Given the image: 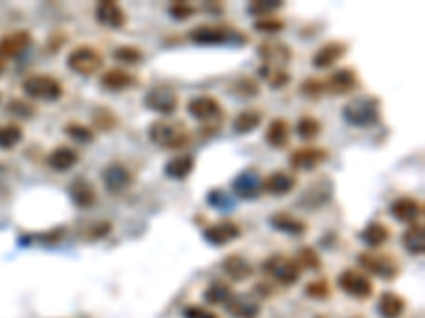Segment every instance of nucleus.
I'll return each mask as SVG.
<instances>
[{
	"mask_svg": "<svg viewBox=\"0 0 425 318\" xmlns=\"http://www.w3.org/2000/svg\"><path fill=\"white\" fill-rule=\"evenodd\" d=\"M21 90L28 98L41 102H55L64 96L62 83L51 74H32L21 83Z\"/></svg>",
	"mask_w": 425,
	"mask_h": 318,
	"instance_id": "5",
	"label": "nucleus"
},
{
	"mask_svg": "<svg viewBox=\"0 0 425 318\" xmlns=\"http://www.w3.org/2000/svg\"><path fill=\"white\" fill-rule=\"evenodd\" d=\"M207 199H209V204L213 208H217V210H230V208H234V199L230 197V193L225 191V189H219V187L211 189L207 193Z\"/></svg>",
	"mask_w": 425,
	"mask_h": 318,
	"instance_id": "46",
	"label": "nucleus"
},
{
	"mask_svg": "<svg viewBox=\"0 0 425 318\" xmlns=\"http://www.w3.org/2000/svg\"><path fill=\"white\" fill-rule=\"evenodd\" d=\"M232 295H234L232 286L223 280H215L205 288V301L211 306H225L232 299Z\"/></svg>",
	"mask_w": 425,
	"mask_h": 318,
	"instance_id": "35",
	"label": "nucleus"
},
{
	"mask_svg": "<svg viewBox=\"0 0 425 318\" xmlns=\"http://www.w3.org/2000/svg\"><path fill=\"white\" fill-rule=\"evenodd\" d=\"M347 51H349V43H345V41H328V43H323L317 51H315V55H313V66L317 68V70H328V68H332V66H336L340 60H343V57L347 55Z\"/></svg>",
	"mask_w": 425,
	"mask_h": 318,
	"instance_id": "19",
	"label": "nucleus"
},
{
	"mask_svg": "<svg viewBox=\"0 0 425 318\" xmlns=\"http://www.w3.org/2000/svg\"><path fill=\"white\" fill-rule=\"evenodd\" d=\"M406 312V299L393 291H385L379 297V314L383 318H400Z\"/></svg>",
	"mask_w": 425,
	"mask_h": 318,
	"instance_id": "33",
	"label": "nucleus"
},
{
	"mask_svg": "<svg viewBox=\"0 0 425 318\" xmlns=\"http://www.w3.org/2000/svg\"><path fill=\"white\" fill-rule=\"evenodd\" d=\"M193 13H196V7L189 5V3H173V5L168 7V15L173 17V19H177V21H185Z\"/></svg>",
	"mask_w": 425,
	"mask_h": 318,
	"instance_id": "49",
	"label": "nucleus"
},
{
	"mask_svg": "<svg viewBox=\"0 0 425 318\" xmlns=\"http://www.w3.org/2000/svg\"><path fill=\"white\" fill-rule=\"evenodd\" d=\"M260 77L270 85L272 90H283V88H287L290 81H292L290 70H270V68H264V66H260Z\"/></svg>",
	"mask_w": 425,
	"mask_h": 318,
	"instance_id": "41",
	"label": "nucleus"
},
{
	"mask_svg": "<svg viewBox=\"0 0 425 318\" xmlns=\"http://www.w3.org/2000/svg\"><path fill=\"white\" fill-rule=\"evenodd\" d=\"M113 229V225L108 223V221H98V223H94V225H90V229L85 231V238L88 240H100V238H104L108 231Z\"/></svg>",
	"mask_w": 425,
	"mask_h": 318,
	"instance_id": "51",
	"label": "nucleus"
},
{
	"mask_svg": "<svg viewBox=\"0 0 425 318\" xmlns=\"http://www.w3.org/2000/svg\"><path fill=\"white\" fill-rule=\"evenodd\" d=\"M332 195H334V183L328 177H319L315 183H310L302 191V195L296 201V206L304 208V210H319L332 199Z\"/></svg>",
	"mask_w": 425,
	"mask_h": 318,
	"instance_id": "10",
	"label": "nucleus"
},
{
	"mask_svg": "<svg viewBox=\"0 0 425 318\" xmlns=\"http://www.w3.org/2000/svg\"><path fill=\"white\" fill-rule=\"evenodd\" d=\"M357 264L368 274H375L383 280H395L400 274V264L391 255H383V252H359Z\"/></svg>",
	"mask_w": 425,
	"mask_h": 318,
	"instance_id": "8",
	"label": "nucleus"
},
{
	"mask_svg": "<svg viewBox=\"0 0 425 318\" xmlns=\"http://www.w3.org/2000/svg\"><path fill=\"white\" fill-rule=\"evenodd\" d=\"M102 185L111 195H122L134 185V172L124 161H111L102 168Z\"/></svg>",
	"mask_w": 425,
	"mask_h": 318,
	"instance_id": "9",
	"label": "nucleus"
},
{
	"mask_svg": "<svg viewBox=\"0 0 425 318\" xmlns=\"http://www.w3.org/2000/svg\"><path fill=\"white\" fill-rule=\"evenodd\" d=\"M45 161L53 172H68L79 163V153L75 149L66 147V144H60V147L49 151Z\"/></svg>",
	"mask_w": 425,
	"mask_h": 318,
	"instance_id": "26",
	"label": "nucleus"
},
{
	"mask_svg": "<svg viewBox=\"0 0 425 318\" xmlns=\"http://www.w3.org/2000/svg\"><path fill=\"white\" fill-rule=\"evenodd\" d=\"M21 138H23L21 126H17V123H5V126H0V149L9 151V149L17 147V144L21 142Z\"/></svg>",
	"mask_w": 425,
	"mask_h": 318,
	"instance_id": "39",
	"label": "nucleus"
},
{
	"mask_svg": "<svg viewBox=\"0 0 425 318\" xmlns=\"http://www.w3.org/2000/svg\"><path fill=\"white\" fill-rule=\"evenodd\" d=\"M292 138V128L287 123V119L276 117L268 123L266 128V142L270 144L272 149H285L290 144Z\"/></svg>",
	"mask_w": 425,
	"mask_h": 318,
	"instance_id": "29",
	"label": "nucleus"
},
{
	"mask_svg": "<svg viewBox=\"0 0 425 318\" xmlns=\"http://www.w3.org/2000/svg\"><path fill=\"white\" fill-rule=\"evenodd\" d=\"M120 119H117V115L113 112L108 106H98L92 110V126L94 130L98 132H113L117 128Z\"/></svg>",
	"mask_w": 425,
	"mask_h": 318,
	"instance_id": "37",
	"label": "nucleus"
},
{
	"mask_svg": "<svg viewBox=\"0 0 425 318\" xmlns=\"http://www.w3.org/2000/svg\"><path fill=\"white\" fill-rule=\"evenodd\" d=\"M113 57H115L117 62L126 64V66H136V64H140L145 60V53L136 45H120L115 51H113Z\"/></svg>",
	"mask_w": 425,
	"mask_h": 318,
	"instance_id": "38",
	"label": "nucleus"
},
{
	"mask_svg": "<svg viewBox=\"0 0 425 318\" xmlns=\"http://www.w3.org/2000/svg\"><path fill=\"white\" fill-rule=\"evenodd\" d=\"M336 284H338L340 291H345L353 299H368L375 293L372 280L363 272H357V270H343L336 278Z\"/></svg>",
	"mask_w": 425,
	"mask_h": 318,
	"instance_id": "12",
	"label": "nucleus"
},
{
	"mask_svg": "<svg viewBox=\"0 0 425 318\" xmlns=\"http://www.w3.org/2000/svg\"><path fill=\"white\" fill-rule=\"evenodd\" d=\"M402 246L413 257H421L425 252V227L421 223L408 225V229L402 234Z\"/></svg>",
	"mask_w": 425,
	"mask_h": 318,
	"instance_id": "31",
	"label": "nucleus"
},
{
	"mask_svg": "<svg viewBox=\"0 0 425 318\" xmlns=\"http://www.w3.org/2000/svg\"><path fill=\"white\" fill-rule=\"evenodd\" d=\"M232 92L240 98H255V96H260V85L255 83L251 77H240L232 83Z\"/></svg>",
	"mask_w": 425,
	"mask_h": 318,
	"instance_id": "44",
	"label": "nucleus"
},
{
	"mask_svg": "<svg viewBox=\"0 0 425 318\" xmlns=\"http://www.w3.org/2000/svg\"><path fill=\"white\" fill-rule=\"evenodd\" d=\"M32 45V34L28 30H17L0 39V60H15Z\"/></svg>",
	"mask_w": 425,
	"mask_h": 318,
	"instance_id": "23",
	"label": "nucleus"
},
{
	"mask_svg": "<svg viewBox=\"0 0 425 318\" xmlns=\"http://www.w3.org/2000/svg\"><path fill=\"white\" fill-rule=\"evenodd\" d=\"M66 66L81 74V77H92L96 72L102 70L104 66V55L100 53V49L92 47V45H79L75 47L68 57H66Z\"/></svg>",
	"mask_w": 425,
	"mask_h": 318,
	"instance_id": "6",
	"label": "nucleus"
},
{
	"mask_svg": "<svg viewBox=\"0 0 425 318\" xmlns=\"http://www.w3.org/2000/svg\"><path fill=\"white\" fill-rule=\"evenodd\" d=\"M187 112L189 117H193L200 123H213L223 117V108L221 102L213 96H196L187 102Z\"/></svg>",
	"mask_w": 425,
	"mask_h": 318,
	"instance_id": "13",
	"label": "nucleus"
},
{
	"mask_svg": "<svg viewBox=\"0 0 425 318\" xmlns=\"http://www.w3.org/2000/svg\"><path fill=\"white\" fill-rule=\"evenodd\" d=\"M143 104L149 110L162 115V117H168V115H173L179 108V94L175 88H170V85H153V88L145 94Z\"/></svg>",
	"mask_w": 425,
	"mask_h": 318,
	"instance_id": "11",
	"label": "nucleus"
},
{
	"mask_svg": "<svg viewBox=\"0 0 425 318\" xmlns=\"http://www.w3.org/2000/svg\"><path fill=\"white\" fill-rule=\"evenodd\" d=\"M389 215L400 221V223H406V225H413V223H419L421 217H423V201L413 197V195H402L398 199L391 201L389 206Z\"/></svg>",
	"mask_w": 425,
	"mask_h": 318,
	"instance_id": "17",
	"label": "nucleus"
},
{
	"mask_svg": "<svg viewBox=\"0 0 425 318\" xmlns=\"http://www.w3.org/2000/svg\"><path fill=\"white\" fill-rule=\"evenodd\" d=\"M258 57L262 60L264 68L270 70H287L290 62H292V47L283 41L276 39H266L258 45Z\"/></svg>",
	"mask_w": 425,
	"mask_h": 318,
	"instance_id": "7",
	"label": "nucleus"
},
{
	"mask_svg": "<svg viewBox=\"0 0 425 318\" xmlns=\"http://www.w3.org/2000/svg\"><path fill=\"white\" fill-rule=\"evenodd\" d=\"M149 140L164 151H181L191 142V132L183 121L177 119H158L147 130Z\"/></svg>",
	"mask_w": 425,
	"mask_h": 318,
	"instance_id": "2",
	"label": "nucleus"
},
{
	"mask_svg": "<svg viewBox=\"0 0 425 318\" xmlns=\"http://www.w3.org/2000/svg\"><path fill=\"white\" fill-rule=\"evenodd\" d=\"M298 185V179L287 170H274L268 177H262V193H268L272 197L290 195Z\"/></svg>",
	"mask_w": 425,
	"mask_h": 318,
	"instance_id": "20",
	"label": "nucleus"
},
{
	"mask_svg": "<svg viewBox=\"0 0 425 318\" xmlns=\"http://www.w3.org/2000/svg\"><path fill=\"white\" fill-rule=\"evenodd\" d=\"M66 234V227H53L49 231H45V234H39V242L41 244H58Z\"/></svg>",
	"mask_w": 425,
	"mask_h": 318,
	"instance_id": "52",
	"label": "nucleus"
},
{
	"mask_svg": "<svg viewBox=\"0 0 425 318\" xmlns=\"http://www.w3.org/2000/svg\"><path fill=\"white\" fill-rule=\"evenodd\" d=\"M343 117L353 128H375L381 121V100L377 96H357L343 106Z\"/></svg>",
	"mask_w": 425,
	"mask_h": 318,
	"instance_id": "3",
	"label": "nucleus"
},
{
	"mask_svg": "<svg viewBox=\"0 0 425 318\" xmlns=\"http://www.w3.org/2000/svg\"><path fill=\"white\" fill-rule=\"evenodd\" d=\"M300 94L308 100H319L325 94L323 88V79H315V77H308L300 83Z\"/></svg>",
	"mask_w": 425,
	"mask_h": 318,
	"instance_id": "45",
	"label": "nucleus"
},
{
	"mask_svg": "<svg viewBox=\"0 0 425 318\" xmlns=\"http://www.w3.org/2000/svg\"><path fill=\"white\" fill-rule=\"evenodd\" d=\"M262 270L268 278H272L281 286H294L300 280V266L296 264V259L281 252L270 255L262 264Z\"/></svg>",
	"mask_w": 425,
	"mask_h": 318,
	"instance_id": "4",
	"label": "nucleus"
},
{
	"mask_svg": "<svg viewBox=\"0 0 425 318\" xmlns=\"http://www.w3.org/2000/svg\"><path fill=\"white\" fill-rule=\"evenodd\" d=\"M285 26H287L285 21L278 19V17H274V15H270V17H260V19H255V21H253V28H255V30L262 32V34H268V37L283 32V30H285Z\"/></svg>",
	"mask_w": 425,
	"mask_h": 318,
	"instance_id": "43",
	"label": "nucleus"
},
{
	"mask_svg": "<svg viewBox=\"0 0 425 318\" xmlns=\"http://www.w3.org/2000/svg\"><path fill=\"white\" fill-rule=\"evenodd\" d=\"M270 227L274 231H278V234H287V236H304L306 234V223L302 219H298L296 215L292 212H285V210H278V212H272L270 219H268Z\"/></svg>",
	"mask_w": 425,
	"mask_h": 318,
	"instance_id": "25",
	"label": "nucleus"
},
{
	"mask_svg": "<svg viewBox=\"0 0 425 318\" xmlns=\"http://www.w3.org/2000/svg\"><path fill=\"white\" fill-rule=\"evenodd\" d=\"M0 72H3V66H0Z\"/></svg>",
	"mask_w": 425,
	"mask_h": 318,
	"instance_id": "54",
	"label": "nucleus"
},
{
	"mask_svg": "<svg viewBox=\"0 0 425 318\" xmlns=\"http://www.w3.org/2000/svg\"><path fill=\"white\" fill-rule=\"evenodd\" d=\"M330 284H328V280H323V278H317V280H310L306 286H304V293H306V297H310V299H328L330 297Z\"/></svg>",
	"mask_w": 425,
	"mask_h": 318,
	"instance_id": "48",
	"label": "nucleus"
},
{
	"mask_svg": "<svg viewBox=\"0 0 425 318\" xmlns=\"http://www.w3.org/2000/svg\"><path fill=\"white\" fill-rule=\"evenodd\" d=\"M232 193L238 199H245V201L258 199L262 195V175L255 168L238 172V175L234 177V181H232Z\"/></svg>",
	"mask_w": 425,
	"mask_h": 318,
	"instance_id": "14",
	"label": "nucleus"
},
{
	"mask_svg": "<svg viewBox=\"0 0 425 318\" xmlns=\"http://www.w3.org/2000/svg\"><path fill=\"white\" fill-rule=\"evenodd\" d=\"M94 13H96V21L104 28H111V30H122L128 23V13L115 0H102V3L96 5Z\"/></svg>",
	"mask_w": 425,
	"mask_h": 318,
	"instance_id": "21",
	"label": "nucleus"
},
{
	"mask_svg": "<svg viewBox=\"0 0 425 318\" xmlns=\"http://www.w3.org/2000/svg\"><path fill=\"white\" fill-rule=\"evenodd\" d=\"M221 270H223L225 276H228L230 280H234V282H243V280H247V278L253 276V266L247 261L245 257H240V255H228V257H223Z\"/></svg>",
	"mask_w": 425,
	"mask_h": 318,
	"instance_id": "28",
	"label": "nucleus"
},
{
	"mask_svg": "<svg viewBox=\"0 0 425 318\" xmlns=\"http://www.w3.org/2000/svg\"><path fill=\"white\" fill-rule=\"evenodd\" d=\"M189 41L202 47H217V45H230V47H240L249 39L243 34L238 28L230 23H200L189 30Z\"/></svg>",
	"mask_w": 425,
	"mask_h": 318,
	"instance_id": "1",
	"label": "nucleus"
},
{
	"mask_svg": "<svg viewBox=\"0 0 425 318\" xmlns=\"http://www.w3.org/2000/svg\"><path fill=\"white\" fill-rule=\"evenodd\" d=\"M296 264L300 266V270H302V268H306V270H319V268H321V259H319V255H317L315 248L302 246V248L298 250Z\"/></svg>",
	"mask_w": 425,
	"mask_h": 318,
	"instance_id": "47",
	"label": "nucleus"
},
{
	"mask_svg": "<svg viewBox=\"0 0 425 318\" xmlns=\"http://www.w3.org/2000/svg\"><path fill=\"white\" fill-rule=\"evenodd\" d=\"M183 318H219V316L205 306H187L183 310Z\"/></svg>",
	"mask_w": 425,
	"mask_h": 318,
	"instance_id": "53",
	"label": "nucleus"
},
{
	"mask_svg": "<svg viewBox=\"0 0 425 318\" xmlns=\"http://www.w3.org/2000/svg\"><path fill=\"white\" fill-rule=\"evenodd\" d=\"M68 193H70V199L73 204L81 210H88L92 208L96 201H98V193H96V187L85 179V177H77L70 187H68Z\"/></svg>",
	"mask_w": 425,
	"mask_h": 318,
	"instance_id": "24",
	"label": "nucleus"
},
{
	"mask_svg": "<svg viewBox=\"0 0 425 318\" xmlns=\"http://www.w3.org/2000/svg\"><path fill=\"white\" fill-rule=\"evenodd\" d=\"M328 157L330 151L323 147H302L290 155V166L296 172H310V170H317L321 163H325Z\"/></svg>",
	"mask_w": 425,
	"mask_h": 318,
	"instance_id": "16",
	"label": "nucleus"
},
{
	"mask_svg": "<svg viewBox=\"0 0 425 318\" xmlns=\"http://www.w3.org/2000/svg\"><path fill=\"white\" fill-rule=\"evenodd\" d=\"M225 310H228V314L234 318H258L260 316V304L245 295H232V299L225 304Z\"/></svg>",
	"mask_w": 425,
	"mask_h": 318,
	"instance_id": "32",
	"label": "nucleus"
},
{
	"mask_svg": "<svg viewBox=\"0 0 425 318\" xmlns=\"http://www.w3.org/2000/svg\"><path fill=\"white\" fill-rule=\"evenodd\" d=\"M389 236H391L389 227L383 225V223H379V221L368 223V225L361 229V234H359L361 242H363L366 246H370V248H379V246H383V244L389 240Z\"/></svg>",
	"mask_w": 425,
	"mask_h": 318,
	"instance_id": "34",
	"label": "nucleus"
},
{
	"mask_svg": "<svg viewBox=\"0 0 425 318\" xmlns=\"http://www.w3.org/2000/svg\"><path fill=\"white\" fill-rule=\"evenodd\" d=\"M64 134L81 144H90L92 140H96V134L90 126H83V123H77V121H70L64 126Z\"/></svg>",
	"mask_w": 425,
	"mask_h": 318,
	"instance_id": "42",
	"label": "nucleus"
},
{
	"mask_svg": "<svg viewBox=\"0 0 425 318\" xmlns=\"http://www.w3.org/2000/svg\"><path fill=\"white\" fill-rule=\"evenodd\" d=\"M262 121H264V112L260 108H245L234 117L232 130L240 136H247V134L258 130L262 126Z\"/></svg>",
	"mask_w": 425,
	"mask_h": 318,
	"instance_id": "30",
	"label": "nucleus"
},
{
	"mask_svg": "<svg viewBox=\"0 0 425 318\" xmlns=\"http://www.w3.org/2000/svg\"><path fill=\"white\" fill-rule=\"evenodd\" d=\"M321 132H323V126H321V121L317 117H313V115H304V117H300L298 123H296V134L304 142H310V140L319 138Z\"/></svg>",
	"mask_w": 425,
	"mask_h": 318,
	"instance_id": "36",
	"label": "nucleus"
},
{
	"mask_svg": "<svg viewBox=\"0 0 425 318\" xmlns=\"http://www.w3.org/2000/svg\"><path fill=\"white\" fill-rule=\"evenodd\" d=\"M136 85V77L126 70V68H108L100 74V88L104 92H113V94H120L126 90H132Z\"/></svg>",
	"mask_w": 425,
	"mask_h": 318,
	"instance_id": "22",
	"label": "nucleus"
},
{
	"mask_svg": "<svg viewBox=\"0 0 425 318\" xmlns=\"http://www.w3.org/2000/svg\"><path fill=\"white\" fill-rule=\"evenodd\" d=\"M285 7V3H281V0H255V3H251L247 7V13L253 15L255 19H260V17H270L274 15L278 9Z\"/></svg>",
	"mask_w": 425,
	"mask_h": 318,
	"instance_id": "40",
	"label": "nucleus"
},
{
	"mask_svg": "<svg viewBox=\"0 0 425 318\" xmlns=\"http://www.w3.org/2000/svg\"><path fill=\"white\" fill-rule=\"evenodd\" d=\"M323 88H325V94L347 96L359 88V77H357L355 68H336L323 81Z\"/></svg>",
	"mask_w": 425,
	"mask_h": 318,
	"instance_id": "15",
	"label": "nucleus"
},
{
	"mask_svg": "<svg viewBox=\"0 0 425 318\" xmlns=\"http://www.w3.org/2000/svg\"><path fill=\"white\" fill-rule=\"evenodd\" d=\"M193 168H196V157L189 153H181V155L170 157L164 163V175L173 181H185L193 172Z\"/></svg>",
	"mask_w": 425,
	"mask_h": 318,
	"instance_id": "27",
	"label": "nucleus"
},
{
	"mask_svg": "<svg viewBox=\"0 0 425 318\" xmlns=\"http://www.w3.org/2000/svg\"><path fill=\"white\" fill-rule=\"evenodd\" d=\"M9 110L13 115H17V117H21V119H30V117H35V115H37V108L30 102H23V100H13L9 104Z\"/></svg>",
	"mask_w": 425,
	"mask_h": 318,
	"instance_id": "50",
	"label": "nucleus"
},
{
	"mask_svg": "<svg viewBox=\"0 0 425 318\" xmlns=\"http://www.w3.org/2000/svg\"><path fill=\"white\" fill-rule=\"evenodd\" d=\"M243 236V229L238 223L234 221H219V223H213L209 225L205 231H202V238L211 244V246H225L234 240H238Z\"/></svg>",
	"mask_w": 425,
	"mask_h": 318,
	"instance_id": "18",
	"label": "nucleus"
}]
</instances>
